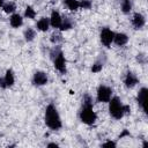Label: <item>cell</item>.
Listing matches in <instances>:
<instances>
[{
	"mask_svg": "<svg viewBox=\"0 0 148 148\" xmlns=\"http://www.w3.org/2000/svg\"><path fill=\"white\" fill-rule=\"evenodd\" d=\"M79 119L87 126H92L97 121V113L94 110V99L88 92L82 96V103L79 109Z\"/></svg>",
	"mask_w": 148,
	"mask_h": 148,
	"instance_id": "cell-1",
	"label": "cell"
},
{
	"mask_svg": "<svg viewBox=\"0 0 148 148\" xmlns=\"http://www.w3.org/2000/svg\"><path fill=\"white\" fill-rule=\"evenodd\" d=\"M108 110H109L110 117L113 118L114 120H120L125 116L131 113V106L127 104H124L120 97L114 95L108 102Z\"/></svg>",
	"mask_w": 148,
	"mask_h": 148,
	"instance_id": "cell-2",
	"label": "cell"
},
{
	"mask_svg": "<svg viewBox=\"0 0 148 148\" xmlns=\"http://www.w3.org/2000/svg\"><path fill=\"white\" fill-rule=\"evenodd\" d=\"M44 123L51 131H59L62 127L61 116L53 103H49L44 110Z\"/></svg>",
	"mask_w": 148,
	"mask_h": 148,
	"instance_id": "cell-3",
	"label": "cell"
},
{
	"mask_svg": "<svg viewBox=\"0 0 148 148\" xmlns=\"http://www.w3.org/2000/svg\"><path fill=\"white\" fill-rule=\"evenodd\" d=\"M50 59L52 60L53 67L57 72H59L61 75L67 73L66 58L60 45H53V47L50 50Z\"/></svg>",
	"mask_w": 148,
	"mask_h": 148,
	"instance_id": "cell-4",
	"label": "cell"
},
{
	"mask_svg": "<svg viewBox=\"0 0 148 148\" xmlns=\"http://www.w3.org/2000/svg\"><path fill=\"white\" fill-rule=\"evenodd\" d=\"M113 96V89L104 83H101L96 89V102L108 104V102Z\"/></svg>",
	"mask_w": 148,
	"mask_h": 148,
	"instance_id": "cell-5",
	"label": "cell"
},
{
	"mask_svg": "<svg viewBox=\"0 0 148 148\" xmlns=\"http://www.w3.org/2000/svg\"><path fill=\"white\" fill-rule=\"evenodd\" d=\"M113 37H114V31L109 28V27H103L99 31V40L103 46L105 47H111L113 44Z\"/></svg>",
	"mask_w": 148,
	"mask_h": 148,
	"instance_id": "cell-6",
	"label": "cell"
},
{
	"mask_svg": "<svg viewBox=\"0 0 148 148\" xmlns=\"http://www.w3.org/2000/svg\"><path fill=\"white\" fill-rule=\"evenodd\" d=\"M31 82L35 87H44L49 83V75L44 72V71H36L34 72L32 74V77H31Z\"/></svg>",
	"mask_w": 148,
	"mask_h": 148,
	"instance_id": "cell-7",
	"label": "cell"
},
{
	"mask_svg": "<svg viewBox=\"0 0 148 148\" xmlns=\"http://www.w3.org/2000/svg\"><path fill=\"white\" fill-rule=\"evenodd\" d=\"M139 82H140V80H139L138 75L134 72H132V71L128 69L125 73L124 79H123V83H124V86H125L126 89H133V88H135L139 84Z\"/></svg>",
	"mask_w": 148,
	"mask_h": 148,
	"instance_id": "cell-8",
	"label": "cell"
},
{
	"mask_svg": "<svg viewBox=\"0 0 148 148\" xmlns=\"http://www.w3.org/2000/svg\"><path fill=\"white\" fill-rule=\"evenodd\" d=\"M147 95H148V88L147 87H141L136 94V103L139 108L143 111V113H147Z\"/></svg>",
	"mask_w": 148,
	"mask_h": 148,
	"instance_id": "cell-9",
	"label": "cell"
},
{
	"mask_svg": "<svg viewBox=\"0 0 148 148\" xmlns=\"http://www.w3.org/2000/svg\"><path fill=\"white\" fill-rule=\"evenodd\" d=\"M131 24L134 30H141L146 25V16L140 12L133 13L131 18Z\"/></svg>",
	"mask_w": 148,
	"mask_h": 148,
	"instance_id": "cell-10",
	"label": "cell"
},
{
	"mask_svg": "<svg viewBox=\"0 0 148 148\" xmlns=\"http://www.w3.org/2000/svg\"><path fill=\"white\" fill-rule=\"evenodd\" d=\"M49 20H50V25L52 28H54L56 30H58L60 28L61 22H62V15L57 9H52L51 14L49 16Z\"/></svg>",
	"mask_w": 148,
	"mask_h": 148,
	"instance_id": "cell-11",
	"label": "cell"
},
{
	"mask_svg": "<svg viewBox=\"0 0 148 148\" xmlns=\"http://www.w3.org/2000/svg\"><path fill=\"white\" fill-rule=\"evenodd\" d=\"M23 20H24V17H23V15H21L20 13H13V14H10L9 15V25L13 28V29H18L20 27H22V24H23Z\"/></svg>",
	"mask_w": 148,
	"mask_h": 148,
	"instance_id": "cell-12",
	"label": "cell"
},
{
	"mask_svg": "<svg viewBox=\"0 0 148 148\" xmlns=\"http://www.w3.org/2000/svg\"><path fill=\"white\" fill-rule=\"evenodd\" d=\"M130 40V37L126 32H114V37H113V44L121 47V46H125Z\"/></svg>",
	"mask_w": 148,
	"mask_h": 148,
	"instance_id": "cell-13",
	"label": "cell"
},
{
	"mask_svg": "<svg viewBox=\"0 0 148 148\" xmlns=\"http://www.w3.org/2000/svg\"><path fill=\"white\" fill-rule=\"evenodd\" d=\"M50 27H51V25H50V20H49V17H46V16H43V17L38 18L37 22H36V25H35L36 30H37V31H40V32H46V31H49Z\"/></svg>",
	"mask_w": 148,
	"mask_h": 148,
	"instance_id": "cell-14",
	"label": "cell"
},
{
	"mask_svg": "<svg viewBox=\"0 0 148 148\" xmlns=\"http://www.w3.org/2000/svg\"><path fill=\"white\" fill-rule=\"evenodd\" d=\"M3 79H5V83H6L7 89L12 88L15 84V73H14V71L12 68H7L5 74H3Z\"/></svg>",
	"mask_w": 148,
	"mask_h": 148,
	"instance_id": "cell-15",
	"label": "cell"
},
{
	"mask_svg": "<svg viewBox=\"0 0 148 148\" xmlns=\"http://www.w3.org/2000/svg\"><path fill=\"white\" fill-rule=\"evenodd\" d=\"M37 36V30L32 27H28L23 30V38L27 43H30V42H34L35 38Z\"/></svg>",
	"mask_w": 148,
	"mask_h": 148,
	"instance_id": "cell-16",
	"label": "cell"
},
{
	"mask_svg": "<svg viewBox=\"0 0 148 148\" xmlns=\"http://www.w3.org/2000/svg\"><path fill=\"white\" fill-rule=\"evenodd\" d=\"M74 23H73V20L68 16H62V22L60 24V28L58 29L60 32H65V31H68L73 28Z\"/></svg>",
	"mask_w": 148,
	"mask_h": 148,
	"instance_id": "cell-17",
	"label": "cell"
},
{
	"mask_svg": "<svg viewBox=\"0 0 148 148\" xmlns=\"http://www.w3.org/2000/svg\"><path fill=\"white\" fill-rule=\"evenodd\" d=\"M133 9L132 0H121L120 1V10L124 15H130Z\"/></svg>",
	"mask_w": 148,
	"mask_h": 148,
	"instance_id": "cell-18",
	"label": "cell"
},
{
	"mask_svg": "<svg viewBox=\"0 0 148 148\" xmlns=\"http://www.w3.org/2000/svg\"><path fill=\"white\" fill-rule=\"evenodd\" d=\"M36 16H37V10L35 9V7L31 6V5H27L25 9H24V13H23V17L29 18V20H35Z\"/></svg>",
	"mask_w": 148,
	"mask_h": 148,
	"instance_id": "cell-19",
	"label": "cell"
},
{
	"mask_svg": "<svg viewBox=\"0 0 148 148\" xmlns=\"http://www.w3.org/2000/svg\"><path fill=\"white\" fill-rule=\"evenodd\" d=\"M65 7L71 12H76L80 9V0H62Z\"/></svg>",
	"mask_w": 148,
	"mask_h": 148,
	"instance_id": "cell-20",
	"label": "cell"
},
{
	"mask_svg": "<svg viewBox=\"0 0 148 148\" xmlns=\"http://www.w3.org/2000/svg\"><path fill=\"white\" fill-rule=\"evenodd\" d=\"M2 12L7 15H10L13 13L16 12V3L14 1H5L3 6H2Z\"/></svg>",
	"mask_w": 148,
	"mask_h": 148,
	"instance_id": "cell-21",
	"label": "cell"
},
{
	"mask_svg": "<svg viewBox=\"0 0 148 148\" xmlns=\"http://www.w3.org/2000/svg\"><path fill=\"white\" fill-rule=\"evenodd\" d=\"M103 67H104V60H102L101 58H98V59H96L92 62V65L90 67V71H91V73L97 74V73H99L103 69Z\"/></svg>",
	"mask_w": 148,
	"mask_h": 148,
	"instance_id": "cell-22",
	"label": "cell"
},
{
	"mask_svg": "<svg viewBox=\"0 0 148 148\" xmlns=\"http://www.w3.org/2000/svg\"><path fill=\"white\" fill-rule=\"evenodd\" d=\"M50 42L53 44V45H59L61 42H62V36H61V32L58 30V32H53L50 37Z\"/></svg>",
	"mask_w": 148,
	"mask_h": 148,
	"instance_id": "cell-23",
	"label": "cell"
},
{
	"mask_svg": "<svg viewBox=\"0 0 148 148\" xmlns=\"http://www.w3.org/2000/svg\"><path fill=\"white\" fill-rule=\"evenodd\" d=\"M92 7V1L91 0H80V9L89 10Z\"/></svg>",
	"mask_w": 148,
	"mask_h": 148,
	"instance_id": "cell-24",
	"label": "cell"
},
{
	"mask_svg": "<svg viewBox=\"0 0 148 148\" xmlns=\"http://www.w3.org/2000/svg\"><path fill=\"white\" fill-rule=\"evenodd\" d=\"M101 146H102V147H117V141H113V140H106V141H104Z\"/></svg>",
	"mask_w": 148,
	"mask_h": 148,
	"instance_id": "cell-25",
	"label": "cell"
},
{
	"mask_svg": "<svg viewBox=\"0 0 148 148\" xmlns=\"http://www.w3.org/2000/svg\"><path fill=\"white\" fill-rule=\"evenodd\" d=\"M130 136H131L130 131H128V130H126V128H124V130H123V132L119 134L118 139H124V138H130Z\"/></svg>",
	"mask_w": 148,
	"mask_h": 148,
	"instance_id": "cell-26",
	"label": "cell"
},
{
	"mask_svg": "<svg viewBox=\"0 0 148 148\" xmlns=\"http://www.w3.org/2000/svg\"><path fill=\"white\" fill-rule=\"evenodd\" d=\"M0 89H7L6 87V83H5V79H3V75L0 76Z\"/></svg>",
	"mask_w": 148,
	"mask_h": 148,
	"instance_id": "cell-27",
	"label": "cell"
},
{
	"mask_svg": "<svg viewBox=\"0 0 148 148\" xmlns=\"http://www.w3.org/2000/svg\"><path fill=\"white\" fill-rule=\"evenodd\" d=\"M46 147H59V145L57 142H49L46 143Z\"/></svg>",
	"mask_w": 148,
	"mask_h": 148,
	"instance_id": "cell-28",
	"label": "cell"
},
{
	"mask_svg": "<svg viewBox=\"0 0 148 148\" xmlns=\"http://www.w3.org/2000/svg\"><path fill=\"white\" fill-rule=\"evenodd\" d=\"M3 3H5V0H0V9L2 8V6H3Z\"/></svg>",
	"mask_w": 148,
	"mask_h": 148,
	"instance_id": "cell-29",
	"label": "cell"
}]
</instances>
